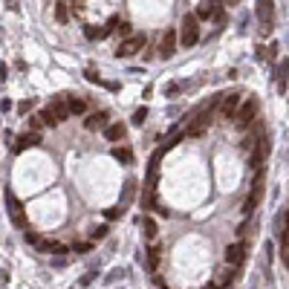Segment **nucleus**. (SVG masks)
<instances>
[{"label": "nucleus", "instance_id": "f257e3e1", "mask_svg": "<svg viewBox=\"0 0 289 289\" xmlns=\"http://www.w3.org/2000/svg\"><path fill=\"white\" fill-rule=\"evenodd\" d=\"M197 41H200V18L197 15H185L182 18V29H179V44L191 49Z\"/></svg>", "mask_w": 289, "mask_h": 289}, {"label": "nucleus", "instance_id": "f03ea898", "mask_svg": "<svg viewBox=\"0 0 289 289\" xmlns=\"http://www.w3.org/2000/svg\"><path fill=\"white\" fill-rule=\"evenodd\" d=\"M257 107H260V101H257L255 96H249L243 104H240V110H237V116H234V125L243 130V128H249L252 122H255V116H257Z\"/></svg>", "mask_w": 289, "mask_h": 289}, {"label": "nucleus", "instance_id": "7ed1b4c3", "mask_svg": "<svg viewBox=\"0 0 289 289\" xmlns=\"http://www.w3.org/2000/svg\"><path fill=\"white\" fill-rule=\"evenodd\" d=\"M272 15H275V3H272V0H260V3H257L260 35H269V32H272Z\"/></svg>", "mask_w": 289, "mask_h": 289}, {"label": "nucleus", "instance_id": "20e7f679", "mask_svg": "<svg viewBox=\"0 0 289 289\" xmlns=\"http://www.w3.org/2000/svg\"><path fill=\"white\" fill-rule=\"evenodd\" d=\"M139 49H145V35H130V38H125V41L119 44L116 55H119V58H130V55H136Z\"/></svg>", "mask_w": 289, "mask_h": 289}, {"label": "nucleus", "instance_id": "39448f33", "mask_svg": "<svg viewBox=\"0 0 289 289\" xmlns=\"http://www.w3.org/2000/svg\"><path fill=\"white\" fill-rule=\"evenodd\" d=\"M6 205L12 208V223L18 225V228H23V225H26V217H23V205L15 200V194H12V191H6Z\"/></svg>", "mask_w": 289, "mask_h": 289}, {"label": "nucleus", "instance_id": "423d86ee", "mask_svg": "<svg viewBox=\"0 0 289 289\" xmlns=\"http://www.w3.org/2000/svg\"><path fill=\"white\" fill-rule=\"evenodd\" d=\"M243 260H246V243H231L225 249V263L228 266H240Z\"/></svg>", "mask_w": 289, "mask_h": 289}, {"label": "nucleus", "instance_id": "0eeeda50", "mask_svg": "<svg viewBox=\"0 0 289 289\" xmlns=\"http://www.w3.org/2000/svg\"><path fill=\"white\" fill-rule=\"evenodd\" d=\"M237 110H240V96H237V93H228V96H223L220 113H223L225 119H234V116H237Z\"/></svg>", "mask_w": 289, "mask_h": 289}, {"label": "nucleus", "instance_id": "6e6552de", "mask_svg": "<svg viewBox=\"0 0 289 289\" xmlns=\"http://www.w3.org/2000/svg\"><path fill=\"white\" fill-rule=\"evenodd\" d=\"M177 52V29H168L162 35V44H159V55L162 58H171Z\"/></svg>", "mask_w": 289, "mask_h": 289}, {"label": "nucleus", "instance_id": "1a4fd4ad", "mask_svg": "<svg viewBox=\"0 0 289 289\" xmlns=\"http://www.w3.org/2000/svg\"><path fill=\"white\" fill-rule=\"evenodd\" d=\"M35 145H41V133H23V136H18V142H15V154H21V151H26V148H35Z\"/></svg>", "mask_w": 289, "mask_h": 289}, {"label": "nucleus", "instance_id": "9d476101", "mask_svg": "<svg viewBox=\"0 0 289 289\" xmlns=\"http://www.w3.org/2000/svg\"><path fill=\"white\" fill-rule=\"evenodd\" d=\"M49 110H52V116L58 119V125L67 122L72 113H69V104H67V98H52V104H49Z\"/></svg>", "mask_w": 289, "mask_h": 289}, {"label": "nucleus", "instance_id": "9b49d317", "mask_svg": "<svg viewBox=\"0 0 289 289\" xmlns=\"http://www.w3.org/2000/svg\"><path fill=\"white\" fill-rule=\"evenodd\" d=\"M125 133H128V128H125L122 122H113V125H107V128H104V139H107V142H122V139H125Z\"/></svg>", "mask_w": 289, "mask_h": 289}, {"label": "nucleus", "instance_id": "f8f14e48", "mask_svg": "<svg viewBox=\"0 0 289 289\" xmlns=\"http://www.w3.org/2000/svg\"><path fill=\"white\" fill-rule=\"evenodd\" d=\"M266 154H269V142L263 139L260 145H255V151H252V159H249V165H252V168H260V165H263V159H266ZM260 171H263V168H260Z\"/></svg>", "mask_w": 289, "mask_h": 289}, {"label": "nucleus", "instance_id": "ddd939ff", "mask_svg": "<svg viewBox=\"0 0 289 289\" xmlns=\"http://www.w3.org/2000/svg\"><path fill=\"white\" fill-rule=\"evenodd\" d=\"M275 75H278V93H287V81H289V61H287V58L278 64Z\"/></svg>", "mask_w": 289, "mask_h": 289}, {"label": "nucleus", "instance_id": "4468645a", "mask_svg": "<svg viewBox=\"0 0 289 289\" xmlns=\"http://www.w3.org/2000/svg\"><path fill=\"white\" fill-rule=\"evenodd\" d=\"M41 252H55V255H64L67 246L64 243H58V240H41V246H38Z\"/></svg>", "mask_w": 289, "mask_h": 289}, {"label": "nucleus", "instance_id": "2eb2a0df", "mask_svg": "<svg viewBox=\"0 0 289 289\" xmlns=\"http://www.w3.org/2000/svg\"><path fill=\"white\" fill-rule=\"evenodd\" d=\"M104 119H107V113H90V116H87V122H84V128H87V130L104 128Z\"/></svg>", "mask_w": 289, "mask_h": 289}, {"label": "nucleus", "instance_id": "dca6fc26", "mask_svg": "<svg viewBox=\"0 0 289 289\" xmlns=\"http://www.w3.org/2000/svg\"><path fill=\"white\" fill-rule=\"evenodd\" d=\"M165 154H168V145H159V148L151 154V174H156V168H159V162H162Z\"/></svg>", "mask_w": 289, "mask_h": 289}, {"label": "nucleus", "instance_id": "f3484780", "mask_svg": "<svg viewBox=\"0 0 289 289\" xmlns=\"http://www.w3.org/2000/svg\"><path fill=\"white\" fill-rule=\"evenodd\" d=\"M67 104H69V113H72V116H81V113L87 110V101H84V98H67Z\"/></svg>", "mask_w": 289, "mask_h": 289}, {"label": "nucleus", "instance_id": "a211bd4d", "mask_svg": "<svg viewBox=\"0 0 289 289\" xmlns=\"http://www.w3.org/2000/svg\"><path fill=\"white\" fill-rule=\"evenodd\" d=\"M136 197V179L133 177H128V182H125V191H122V202H130Z\"/></svg>", "mask_w": 289, "mask_h": 289}, {"label": "nucleus", "instance_id": "6ab92c4d", "mask_svg": "<svg viewBox=\"0 0 289 289\" xmlns=\"http://www.w3.org/2000/svg\"><path fill=\"white\" fill-rule=\"evenodd\" d=\"M142 231L148 234V240L156 237V223H154V217H145V220H142Z\"/></svg>", "mask_w": 289, "mask_h": 289}, {"label": "nucleus", "instance_id": "aec40b11", "mask_svg": "<svg viewBox=\"0 0 289 289\" xmlns=\"http://www.w3.org/2000/svg\"><path fill=\"white\" fill-rule=\"evenodd\" d=\"M69 3H55V18H58V23H67L69 21V9H67Z\"/></svg>", "mask_w": 289, "mask_h": 289}, {"label": "nucleus", "instance_id": "412c9836", "mask_svg": "<svg viewBox=\"0 0 289 289\" xmlns=\"http://www.w3.org/2000/svg\"><path fill=\"white\" fill-rule=\"evenodd\" d=\"M197 18H200V21H202V18H214V3H200Z\"/></svg>", "mask_w": 289, "mask_h": 289}, {"label": "nucleus", "instance_id": "4be33fe9", "mask_svg": "<svg viewBox=\"0 0 289 289\" xmlns=\"http://www.w3.org/2000/svg\"><path fill=\"white\" fill-rule=\"evenodd\" d=\"M159 255H162V249H159V246H154V249H151V255H148V266H151V269H156V266H159Z\"/></svg>", "mask_w": 289, "mask_h": 289}, {"label": "nucleus", "instance_id": "5701e85b", "mask_svg": "<svg viewBox=\"0 0 289 289\" xmlns=\"http://www.w3.org/2000/svg\"><path fill=\"white\" fill-rule=\"evenodd\" d=\"M113 156H116L119 162H130L133 159V154H130L128 148H113Z\"/></svg>", "mask_w": 289, "mask_h": 289}, {"label": "nucleus", "instance_id": "b1692460", "mask_svg": "<svg viewBox=\"0 0 289 289\" xmlns=\"http://www.w3.org/2000/svg\"><path fill=\"white\" fill-rule=\"evenodd\" d=\"M41 122H44V125H58V119L52 116V110H49V107H44V110H41Z\"/></svg>", "mask_w": 289, "mask_h": 289}, {"label": "nucleus", "instance_id": "393cba45", "mask_svg": "<svg viewBox=\"0 0 289 289\" xmlns=\"http://www.w3.org/2000/svg\"><path fill=\"white\" fill-rule=\"evenodd\" d=\"M84 35H87L90 41H96V38H104V29H96V26H84Z\"/></svg>", "mask_w": 289, "mask_h": 289}, {"label": "nucleus", "instance_id": "a878e982", "mask_svg": "<svg viewBox=\"0 0 289 289\" xmlns=\"http://www.w3.org/2000/svg\"><path fill=\"white\" fill-rule=\"evenodd\" d=\"M145 119H148V107H139V110L133 113V125H142Z\"/></svg>", "mask_w": 289, "mask_h": 289}, {"label": "nucleus", "instance_id": "bb28decb", "mask_svg": "<svg viewBox=\"0 0 289 289\" xmlns=\"http://www.w3.org/2000/svg\"><path fill=\"white\" fill-rule=\"evenodd\" d=\"M217 26H223V21H225V15H223V6H214V18H211Z\"/></svg>", "mask_w": 289, "mask_h": 289}, {"label": "nucleus", "instance_id": "cd10ccee", "mask_svg": "<svg viewBox=\"0 0 289 289\" xmlns=\"http://www.w3.org/2000/svg\"><path fill=\"white\" fill-rule=\"evenodd\" d=\"M231 281H234V269H225V272H223V281H220V287H228Z\"/></svg>", "mask_w": 289, "mask_h": 289}, {"label": "nucleus", "instance_id": "c85d7f7f", "mask_svg": "<svg viewBox=\"0 0 289 289\" xmlns=\"http://www.w3.org/2000/svg\"><path fill=\"white\" fill-rule=\"evenodd\" d=\"M104 214H107V220H119L122 217V208H107Z\"/></svg>", "mask_w": 289, "mask_h": 289}, {"label": "nucleus", "instance_id": "c756f323", "mask_svg": "<svg viewBox=\"0 0 289 289\" xmlns=\"http://www.w3.org/2000/svg\"><path fill=\"white\" fill-rule=\"evenodd\" d=\"M26 243H32V246H41V237H38L35 231H26Z\"/></svg>", "mask_w": 289, "mask_h": 289}, {"label": "nucleus", "instance_id": "7c9ffc66", "mask_svg": "<svg viewBox=\"0 0 289 289\" xmlns=\"http://www.w3.org/2000/svg\"><path fill=\"white\" fill-rule=\"evenodd\" d=\"M96 278H98L96 272H90V275H84V278H81V287H90V284H93Z\"/></svg>", "mask_w": 289, "mask_h": 289}, {"label": "nucleus", "instance_id": "2f4dec72", "mask_svg": "<svg viewBox=\"0 0 289 289\" xmlns=\"http://www.w3.org/2000/svg\"><path fill=\"white\" fill-rule=\"evenodd\" d=\"M18 110H21V113H29V110H32V98H29V101H21Z\"/></svg>", "mask_w": 289, "mask_h": 289}, {"label": "nucleus", "instance_id": "473e14b6", "mask_svg": "<svg viewBox=\"0 0 289 289\" xmlns=\"http://www.w3.org/2000/svg\"><path fill=\"white\" fill-rule=\"evenodd\" d=\"M122 278V269H113L110 275H107V284H113V281H119Z\"/></svg>", "mask_w": 289, "mask_h": 289}, {"label": "nucleus", "instance_id": "72a5a7b5", "mask_svg": "<svg viewBox=\"0 0 289 289\" xmlns=\"http://www.w3.org/2000/svg\"><path fill=\"white\" fill-rule=\"evenodd\" d=\"M104 234H107V225H101V228H96V231H93V240H101Z\"/></svg>", "mask_w": 289, "mask_h": 289}, {"label": "nucleus", "instance_id": "f704fd0d", "mask_svg": "<svg viewBox=\"0 0 289 289\" xmlns=\"http://www.w3.org/2000/svg\"><path fill=\"white\" fill-rule=\"evenodd\" d=\"M41 125H44V122H41V116H38V119H29V128H32L35 133H38V128H41Z\"/></svg>", "mask_w": 289, "mask_h": 289}, {"label": "nucleus", "instance_id": "c9c22d12", "mask_svg": "<svg viewBox=\"0 0 289 289\" xmlns=\"http://www.w3.org/2000/svg\"><path fill=\"white\" fill-rule=\"evenodd\" d=\"M72 249H75V252H90V243H75Z\"/></svg>", "mask_w": 289, "mask_h": 289}, {"label": "nucleus", "instance_id": "e433bc0d", "mask_svg": "<svg viewBox=\"0 0 289 289\" xmlns=\"http://www.w3.org/2000/svg\"><path fill=\"white\" fill-rule=\"evenodd\" d=\"M284 266L289 269V252H284Z\"/></svg>", "mask_w": 289, "mask_h": 289}, {"label": "nucleus", "instance_id": "4c0bfd02", "mask_svg": "<svg viewBox=\"0 0 289 289\" xmlns=\"http://www.w3.org/2000/svg\"><path fill=\"white\" fill-rule=\"evenodd\" d=\"M205 289H220V287H217V284H208V287H205Z\"/></svg>", "mask_w": 289, "mask_h": 289}]
</instances>
